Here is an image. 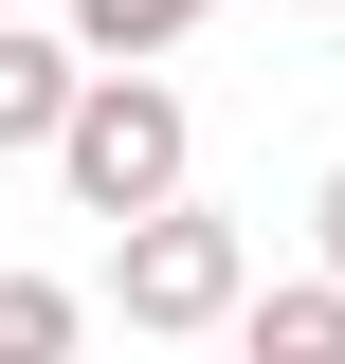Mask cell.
I'll use <instances>...</instances> for the list:
<instances>
[{
    "mask_svg": "<svg viewBox=\"0 0 345 364\" xmlns=\"http://www.w3.org/2000/svg\"><path fill=\"white\" fill-rule=\"evenodd\" d=\"M309 237H327V273H345V164H327V182H309Z\"/></svg>",
    "mask_w": 345,
    "mask_h": 364,
    "instance_id": "52a82bcc",
    "label": "cell"
},
{
    "mask_svg": "<svg viewBox=\"0 0 345 364\" xmlns=\"http://www.w3.org/2000/svg\"><path fill=\"white\" fill-rule=\"evenodd\" d=\"M55 18H73V55H182L218 0H55Z\"/></svg>",
    "mask_w": 345,
    "mask_h": 364,
    "instance_id": "5b68a950",
    "label": "cell"
},
{
    "mask_svg": "<svg viewBox=\"0 0 345 364\" xmlns=\"http://www.w3.org/2000/svg\"><path fill=\"white\" fill-rule=\"evenodd\" d=\"M182 164H200L182 91L146 73V55H91L73 109H55V182H73V219H146V200H182Z\"/></svg>",
    "mask_w": 345,
    "mask_h": 364,
    "instance_id": "6da1fadb",
    "label": "cell"
},
{
    "mask_svg": "<svg viewBox=\"0 0 345 364\" xmlns=\"http://www.w3.org/2000/svg\"><path fill=\"white\" fill-rule=\"evenodd\" d=\"M218 328H236L255 364H345V273H309V291H236Z\"/></svg>",
    "mask_w": 345,
    "mask_h": 364,
    "instance_id": "3957f363",
    "label": "cell"
},
{
    "mask_svg": "<svg viewBox=\"0 0 345 364\" xmlns=\"http://www.w3.org/2000/svg\"><path fill=\"white\" fill-rule=\"evenodd\" d=\"M73 73H91L73 37H37V18H0V146H55V109H73Z\"/></svg>",
    "mask_w": 345,
    "mask_h": 364,
    "instance_id": "277c9868",
    "label": "cell"
},
{
    "mask_svg": "<svg viewBox=\"0 0 345 364\" xmlns=\"http://www.w3.org/2000/svg\"><path fill=\"white\" fill-rule=\"evenodd\" d=\"M73 328H91V310H73V291H55V273H0V364H55V346H73Z\"/></svg>",
    "mask_w": 345,
    "mask_h": 364,
    "instance_id": "8992f818",
    "label": "cell"
},
{
    "mask_svg": "<svg viewBox=\"0 0 345 364\" xmlns=\"http://www.w3.org/2000/svg\"><path fill=\"white\" fill-rule=\"evenodd\" d=\"M236 291H255V255H236V219H200V200H146V219H109V310L128 328H218L236 310Z\"/></svg>",
    "mask_w": 345,
    "mask_h": 364,
    "instance_id": "7a4b0ae2",
    "label": "cell"
},
{
    "mask_svg": "<svg viewBox=\"0 0 345 364\" xmlns=\"http://www.w3.org/2000/svg\"><path fill=\"white\" fill-rule=\"evenodd\" d=\"M309 18H345V0H309Z\"/></svg>",
    "mask_w": 345,
    "mask_h": 364,
    "instance_id": "ba28073f",
    "label": "cell"
}]
</instances>
